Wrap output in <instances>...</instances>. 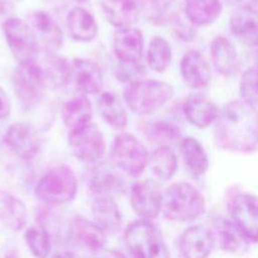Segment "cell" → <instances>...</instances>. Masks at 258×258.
Returning a JSON list of instances; mask_svg holds the SVG:
<instances>
[{
    "label": "cell",
    "instance_id": "obj_1",
    "mask_svg": "<svg viewBox=\"0 0 258 258\" xmlns=\"http://www.w3.org/2000/svg\"><path fill=\"white\" fill-rule=\"evenodd\" d=\"M214 138L218 146L249 152L258 146V109L244 101L229 102L215 120Z\"/></svg>",
    "mask_w": 258,
    "mask_h": 258
},
{
    "label": "cell",
    "instance_id": "obj_2",
    "mask_svg": "<svg viewBox=\"0 0 258 258\" xmlns=\"http://www.w3.org/2000/svg\"><path fill=\"white\" fill-rule=\"evenodd\" d=\"M205 207L203 195L188 182H174L163 194L162 211L171 221H192L204 213Z\"/></svg>",
    "mask_w": 258,
    "mask_h": 258
},
{
    "label": "cell",
    "instance_id": "obj_3",
    "mask_svg": "<svg viewBox=\"0 0 258 258\" xmlns=\"http://www.w3.org/2000/svg\"><path fill=\"white\" fill-rule=\"evenodd\" d=\"M124 99L131 111L148 115L159 110L173 96V87L156 80H139L130 83L124 90Z\"/></svg>",
    "mask_w": 258,
    "mask_h": 258
},
{
    "label": "cell",
    "instance_id": "obj_4",
    "mask_svg": "<svg viewBox=\"0 0 258 258\" xmlns=\"http://www.w3.org/2000/svg\"><path fill=\"white\" fill-rule=\"evenodd\" d=\"M128 252L134 257H167V249L159 229L149 219L137 220L129 224L124 233Z\"/></svg>",
    "mask_w": 258,
    "mask_h": 258
},
{
    "label": "cell",
    "instance_id": "obj_5",
    "mask_svg": "<svg viewBox=\"0 0 258 258\" xmlns=\"http://www.w3.org/2000/svg\"><path fill=\"white\" fill-rule=\"evenodd\" d=\"M78 189L77 177L68 165H57L45 172L37 182L36 198L49 205H63L72 202Z\"/></svg>",
    "mask_w": 258,
    "mask_h": 258
},
{
    "label": "cell",
    "instance_id": "obj_6",
    "mask_svg": "<svg viewBox=\"0 0 258 258\" xmlns=\"http://www.w3.org/2000/svg\"><path fill=\"white\" fill-rule=\"evenodd\" d=\"M13 88L19 103L25 109H31L44 95L43 69L34 59L19 61L13 73Z\"/></svg>",
    "mask_w": 258,
    "mask_h": 258
},
{
    "label": "cell",
    "instance_id": "obj_7",
    "mask_svg": "<svg viewBox=\"0 0 258 258\" xmlns=\"http://www.w3.org/2000/svg\"><path fill=\"white\" fill-rule=\"evenodd\" d=\"M111 155L116 167L131 176L140 175L149 160L145 146L130 133L115 136Z\"/></svg>",
    "mask_w": 258,
    "mask_h": 258
},
{
    "label": "cell",
    "instance_id": "obj_8",
    "mask_svg": "<svg viewBox=\"0 0 258 258\" xmlns=\"http://www.w3.org/2000/svg\"><path fill=\"white\" fill-rule=\"evenodd\" d=\"M3 31L7 44L18 61L35 58L39 45L29 25L19 18L11 17L3 23Z\"/></svg>",
    "mask_w": 258,
    "mask_h": 258
},
{
    "label": "cell",
    "instance_id": "obj_9",
    "mask_svg": "<svg viewBox=\"0 0 258 258\" xmlns=\"http://www.w3.org/2000/svg\"><path fill=\"white\" fill-rule=\"evenodd\" d=\"M69 143L74 155L84 162H95L106 149L103 133L92 123L69 132Z\"/></svg>",
    "mask_w": 258,
    "mask_h": 258
},
{
    "label": "cell",
    "instance_id": "obj_10",
    "mask_svg": "<svg viewBox=\"0 0 258 258\" xmlns=\"http://www.w3.org/2000/svg\"><path fill=\"white\" fill-rule=\"evenodd\" d=\"M231 216L244 239L258 243V198L249 194L239 195L232 203Z\"/></svg>",
    "mask_w": 258,
    "mask_h": 258
},
{
    "label": "cell",
    "instance_id": "obj_11",
    "mask_svg": "<svg viewBox=\"0 0 258 258\" xmlns=\"http://www.w3.org/2000/svg\"><path fill=\"white\" fill-rule=\"evenodd\" d=\"M163 194L159 184L153 179L136 181L130 194L134 212L143 219H154L162 210Z\"/></svg>",
    "mask_w": 258,
    "mask_h": 258
},
{
    "label": "cell",
    "instance_id": "obj_12",
    "mask_svg": "<svg viewBox=\"0 0 258 258\" xmlns=\"http://www.w3.org/2000/svg\"><path fill=\"white\" fill-rule=\"evenodd\" d=\"M4 143L18 157L29 160L39 151L42 139L30 124L19 122L10 125L5 133Z\"/></svg>",
    "mask_w": 258,
    "mask_h": 258
},
{
    "label": "cell",
    "instance_id": "obj_13",
    "mask_svg": "<svg viewBox=\"0 0 258 258\" xmlns=\"http://www.w3.org/2000/svg\"><path fill=\"white\" fill-rule=\"evenodd\" d=\"M30 28L39 46L47 52H54L62 44V32L52 16L42 10L29 15Z\"/></svg>",
    "mask_w": 258,
    "mask_h": 258
},
{
    "label": "cell",
    "instance_id": "obj_14",
    "mask_svg": "<svg viewBox=\"0 0 258 258\" xmlns=\"http://www.w3.org/2000/svg\"><path fill=\"white\" fill-rule=\"evenodd\" d=\"M69 231L72 241L88 252H100L106 245V232L97 223L86 218L76 217L72 221Z\"/></svg>",
    "mask_w": 258,
    "mask_h": 258
},
{
    "label": "cell",
    "instance_id": "obj_15",
    "mask_svg": "<svg viewBox=\"0 0 258 258\" xmlns=\"http://www.w3.org/2000/svg\"><path fill=\"white\" fill-rule=\"evenodd\" d=\"M86 179L89 188L100 196L111 197L112 194L122 192L125 187L122 175L113 165L106 162L89 168Z\"/></svg>",
    "mask_w": 258,
    "mask_h": 258
},
{
    "label": "cell",
    "instance_id": "obj_16",
    "mask_svg": "<svg viewBox=\"0 0 258 258\" xmlns=\"http://www.w3.org/2000/svg\"><path fill=\"white\" fill-rule=\"evenodd\" d=\"M231 33L248 46L258 45V13L251 5L239 7L230 18Z\"/></svg>",
    "mask_w": 258,
    "mask_h": 258
},
{
    "label": "cell",
    "instance_id": "obj_17",
    "mask_svg": "<svg viewBox=\"0 0 258 258\" xmlns=\"http://www.w3.org/2000/svg\"><path fill=\"white\" fill-rule=\"evenodd\" d=\"M142 50L143 37L139 29L126 26L115 32L114 51L121 62H138L141 59Z\"/></svg>",
    "mask_w": 258,
    "mask_h": 258
},
{
    "label": "cell",
    "instance_id": "obj_18",
    "mask_svg": "<svg viewBox=\"0 0 258 258\" xmlns=\"http://www.w3.org/2000/svg\"><path fill=\"white\" fill-rule=\"evenodd\" d=\"M214 246V235L205 226L187 228L179 241V251L184 257H206Z\"/></svg>",
    "mask_w": 258,
    "mask_h": 258
},
{
    "label": "cell",
    "instance_id": "obj_19",
    "mask_svg": "<svg viewBox=\"0 0 258 258\" xmlns=\"http://www.w3.org/2000/svg\"><path fill=\"white\" fill-rule=\"evenodd\" d=\"M72 79L81 93L96 94L101 90L103 75L97 62L87 58H75L72 62Z\"/></svg>",
    "mask_w": 258,
    "mask_h": 258
},
{
    "label": "cell",
    "instance_id": "obj_20",
    "mask_svg": "<svg viewBox=\"0 0 258 258\" xmlns=\"http://www.w3.org/2000/svg\"><path fill=\"white\" fill-rule=\"evenodd\" d=\"M180 73L184 82L194 89L207 86L211 81V69L201 52L186 51L180 61Z\"/></svg>",
    "mask_w": 258,
    "mask_h": 258
},
{
    "label": "cell",
    "instance_id": "obj_21",
    "mask_svg": "<svg viewBox=\"0 0 258 258\" xmlns=\"http://www.w3.org/2000/svg\"><path fill=\"white\" fill-rule=\"evenodd\" d=\"M211 59L215 69L223 76L237 73L240 62L235 46L224 36H216L210 44Z\"/></svg>",
    "mask_w": 258,
    "mask_h": 258
},
{
    "label": "cell",
    "instance_id": "obj_22",
    "mask_svg": "<svg viewBox=\"0 0 258 258\" xmlns=\"http://www.w3.org/2000/svg\"><path fill=\"white\" fill-rule=\"evenodd\" d=\"M182 110L187 121L200 128L208 127L219 114L216 105L210 99L201 95L188 97L183 103Z\"/></svg>",
    "mask_w": 258,
    "mask_h": 258
},
{
    "label": "cell",
    "instance_id": "obj_23",
    "mask_svg": "<svg viewBox=\"0 0 258 258\" xmlns=\"http://www.w3.org/2000/svg\"><path fill=\"white\" fill-rule=\"evenodd\" d=\"M92 213L96 223L106 233L115 234L120 230L122 217L117 204L110 196L96 198L92 205Z\"/></svg>",
    "mask_w": 258,
    "mask_h": 258
},
{
    "label": "cell",
    "instance_id": "obj_24",
    "mask_svg": "<svg viewBox=\"0 0 258 258\" xmlns=\"http://www.w3.org/2000/svg\"><path fill=\"white\" fill-rule=\"evenodd\" d=\"M67 25L70 35L79 41H91L98 33L94 15L83 7H75L69 12Z\"/></svg>",
    "mask_w": 258,
    "mask_h": 258
},
{
    "label": "cell",
    "instance_id": "obj_25",
    "mask_svg": "<svg viewBox=\"0 0 258 258\" xmlns=\"http://www.w3.org/2000/svg\"><path fill=\"white\" fill-rule=\"evenodd\" d=\"M107 20L114 26L126 27L136 22L140 8L135 0H102Z\"/></svg>",
    "mask_w": 258,
    "mask_h": 258
},
{
    "label": "cell",
    "instance_id": "obj_26",
    "mask_svg": "<svg viewBox=\"0 0 258 258\" xmlns=\"http://www.w3.org/2000/svg\"><path fill=\"white\" fill-rule=\"evenodd\" d=\"M0 221L13 231L21 230L27 222V211L23 202L12 194L1 189Z\"/></svg>",
    "mask_w": 258,
    "mask_h": 258
},
{
    "label": "cell",
    "instance_id": "obj_27",
    "mask_svg": "<svg viewBox=\"0 0 258 258\" xmlns=\"http://www.w3.org/2000/svg\"><path fill=\"white\" fill-rule=\"evenodd\" d=\"M222 10L221 0H184L185 17L195 26L213 23L221 15Z\"/></svg>",
    "mask_w": 258,
    "mask_h": 258
},
{
    "label": "cell",
    "instance_id": "obj_28",
    "mask_svg": "<svg viewBox=\"0 0 258 258\" xmlns=\"http://www.w3.org/2000/svg\"><path fill=\"white\" fill-rule=\"evenodd\" d=\"M63 123L70 131L77 130L88 123L93 116V108L85 96L74 97L67 101L61 108Z\"/></svg>",
    "mask_w": 258,
    "mask_h": 258
},
{
    "label": "cell",
    "instance_id": "obj_29",
    "mask_svg": "<svg viewBox=\"0 0 258 258\" xmlns=\"http://www.w3.org/2000/svg\"><path fill=\"white\" fill-rule=\"evenodd\" d=\"M98 104L101 115L107 124L118 130L126 128L128 123L127 113L116 94L112 92L102 93Z\"/></svg>",
    "mask_w": 258,
    "mask_h": 258
},
{
    "label": "cell",
    "instance_id": "obj_30",
    "mask_svg": "<svg viewBox=\"0 0 258 258\" xmlns=\"http://www.w3.org/2000/svg\"><path fill=\"white\" fill-rule=\"evenodd\" d=\"M179 150L186 167L197 175L204 174L209 167V159L202 144L187 136L180 141Z\"/></svg>",
    "mask_w": 258,
    "mask_h": 258
},
{
    "label": "cell",
    "instance_id": "obj_31",
    "mask_svg": "<svg viewBox=\"0 0 258 258\" xmlns=\"http://www.w3.org/2000/svg\"><path fill=\"white\" fill-rule=\"evenodd\" d=\"M152 173L162 180L170 179L177 169V158L173 150L167 145L157 147L148 160Z\"/></svg>",
    "mask_w": 258,
    "mask_h": 258
},
{
    "label": "cell",
    "instance_id": "obj_32",
    "mask_svg": "<svg viewBox=\"0 0 258 258\" xmlns=\"http://www.w3.org/2000/svg\"><path fill=\"white\" fill-rule=\"evenodd\" d=\"M44 75L55 87H62L72 80V64L61 55L50 52L45 60Z\"/></svg>",
    "mask_w": 258,
    "mask_h": 258
},
{
    "label": "cell",
    "instance_id": "obj_33",
    "mask_svg": "<svg viewBox=\"0 0 258 258\" xmlns=\"http://www.w3.org/2000/svg\"><path fill=\"white\" fill-rule=\"evenodd\" d=\"M171 60V48L169 43L161 36L151 39L147 50V63L149 68L157 73L167 69Z\"/></svg>",
    "mask_w": 258,
    "mask_h": 258
},
{
    "label": "cell",
    "instance_id": "obj_34",
    "mask_svg": "<svg viewBox=\"0 0 258 258\" xmlns=\"http://www.w3.org/2000/svg\"><path fill=\"white\" fill-rule=\"evenodd\" d=\"M25 242L36 257H45L51 250V239L43 226H30L24 234Z\"/></svg>",
    "mask_w": 258,
    "mask_h": 258
},
{
    "label": "cell",
    "instance_id": "obj_35",
    "mask_svg": "<svg viewBox=\"0 0 258 258\" xmlns=\"http://www.w3.org/2000/svg\"><path fill=\"white\" fill-rule=\"evenodd\" d=\"M147 138L153 142L160 143L161 145H167L176 141L180 137V131L178 127L173 124L158 121L150 123L146 127Z\"/></svg>",
    "mask_w": 258,
    "mask_h": 258
},
{
    "label": "cell",
    "instance_id": "obj_36",
    "mask_svg": "<svg viewBox=\"0 0 258 258\" xmlns=\"http://www.w3.org/2000/svg\"><path fill=\"white\" fill-rule=\"evenodd\" d=\"M240 95L244 101L258 106V64L245 71L241 78Z\"/></svg>",
    "mask_w": 258,
    "mask_h": 258
},
{
    "label": "cell",
    "instance_id": "obj_37",
    "mask_svg": "<svg viewBox=\"0 0 258 258\" xmlns=\"http://www.w3.org/2000/svg\"><path fill=\"white\" fill-rule=\"evenodd\" d=\"M246 240L233 222L223 221L220 228V243L225 251L236 252L243 248Z\"/></svg>",
    "mask_w": 258,
    "mask_h": 258
},
{
    "label": "cell",
    "instance_id": "obj_38",
    "mask_svg": "<svg viewBox=\"0 0 258 258\" xmlns=\"http://www.w3.org/2000/svg\"><path fill=\"white\" fill-rule=\"evenodd\" d=\"M172 0H142V8L151 20H161L170 8Z\"/></svg>",
    "mask_w": 258,
    "mask_h": 258
},
{
    "label": "cell",
    "instance_id": "obj_39",
    "mask_svg": "<svg viewBox=\"0 0 258 258\" xmlns=\"http://www.w3.org/2000/svg\"><path fill=\"white\" fill-rule=\"evenodd\" d=\"M144 74H145V70L143 66L139 63V61L133 62V63L122 62V64L117 69L116 77L121 82L133 83L141 80Z\"/></svg>",
    "mask_w": 258,
    "mask_h": 258
},
{
    "label": "cell",
    "instance_id": "obj_40",
    "mask_svg": "<svg viewBox=\"0 0 258 258\" xmlns=\"http://www.w3.org/2000/svg\"><path fill=\"white\" fill-rule=\"evenodd\" d=\"M11 105L6 92L0 87V119H5L10 115Z\"/></svg>",
    "mask_w": 258,
    "mask_h": 258
},
{
    "label": "cell",
    "instance_id": "obj_41",
    "mask_svg": "<svg viewBox=\"0 0 258 258\" xmlns=\"http://www.w3.org/2000/svg\"><path fill=\"white\" fill-rule=\"evenodd\" d=\"M224 2H226L227 4H229V5H234V4H238V3H240L242 0H223Z\"/></svg>",
    "mask_w": 258,
    "mask_h": 258
},
{
    "label": "cell",
    "instance_id": "obj_42",
    "mask_svg": "<svg viewBox=\"0 0 258 258\" xmlns=\"http://www.w3.org/2000/svg\"><path fill=\"white\" fill-rule=\"evenodd\" d=\"M251 6H252V7L257 11V13H258V0H252Z\"/></svg>",
    "mask_w": 258,
    "mask_h": 258
},
{
    "label": "cell",
    "instance_id": "obj_43",
    "mask_svg": "<svg viewBox=\"0 0 258 258\" xmlns=\"http://www.w3.org/2000/svg\"><path fill=\"white\" fill-rule=\"evenodd\" d=\"M73 1H75V2H85V1H87V0H73Z\"/></svg>",
    "mask_w": 258,
    "mask_h": 258
},
{
    "label": "cell",
    "instance_id": "obj_44",
    "mask_svg": "<svg viewBox=\"0 0 258 258\" xmlns=\"http://www.w3.org/2000/svg\"><path fill=\"white\" fill-rule=\"evenodd\" d=\"M256 64H258V52H257V62H256Z\"/></svg>",
    "mask_w": 258,
    "mask_h": 258
}]
</instances>
